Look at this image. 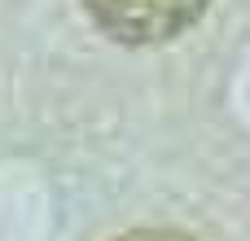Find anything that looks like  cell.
Returning <instances> with one entry per match:
<instances>
[{
	"label": "cell",
	"mask_w": 250,
	"mask_h": 241,
	"mask_svg": "<svg viewBox=\"0 0 250 241\" xmlns=\"http://www.w3.org/2000/svg\"><path fill=\"white\" fill-rule=\"evenodd\" d=\"M114 241H198V237H189L180 228H132V233H123Z\"/></svg>",
	"instance_id": "obj_2"
},
{
	"label": "cell",
	"mask_w": 250,
	"mask_h": 241,
	"mask_svg": "<svg viewBox=\"0 0 250 241\" xmlns=\"http://www.w3.org/2000/svg\"><path fill=\"white\" fill-rule=\"evenodd\" d=\"M211 0H83V13L97 31L127 48H154L180 40Z\"/></svg>",
	"instance_id": "obj_1"
}]
</instances>
